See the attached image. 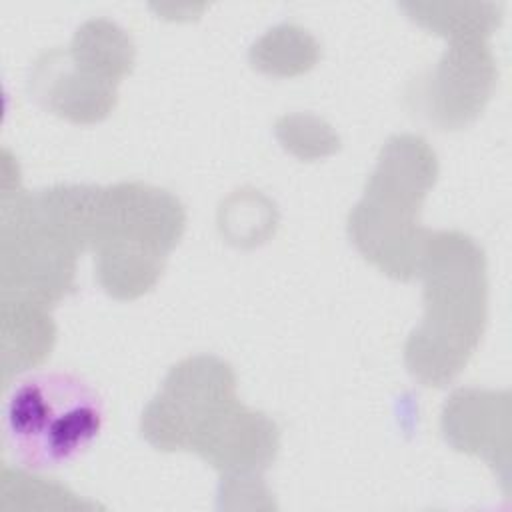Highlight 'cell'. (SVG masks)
Here are the masks:
<instances>
[{"instance_id": "cell-1", "label": "cell", "mask_w": 512, "mask_h": 512, "mask_svg": "<svg viewBox=\"0 0 512 512\" xmlns=\"http://www.w3.org/2000/svg\"><path fill=\"white\" fill-rule=\"evenodd\" d=\"M102 426L100 394L72 372H34L10 388L2 406L8 454L32 472L68 466L98 438Z\"/></svg>"}]
</instances>
